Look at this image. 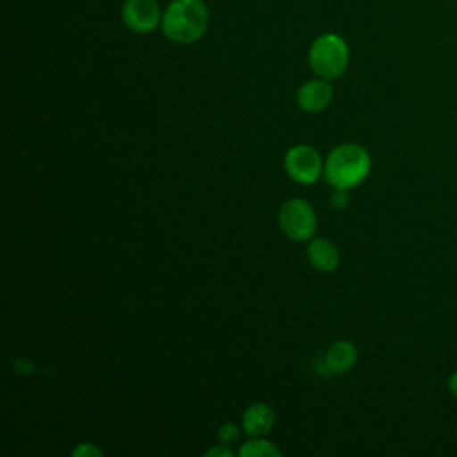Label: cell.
<instances>
[{
    "instance_id": "8",
    "label": "cell",
    "mask_w": 457,
    "mask_h": 457,
    "mask_svg": "<svg viewBox=\"0 0 457 457\" xmlns=\"http://www.w3.org/2000/svg\"><path fill=\"white\" fill-rule=\"evenodd\" d=\"M273 423H275L273 409L262 402L252 403L243 414V430L248 436L261 437L271 430Z\"/></svg>"
},
{
    "instance_id": "13",
    "label": "cell",
    "mask_w": 457,
    "mask_h": 457,
    "mask_svg": "<svg viewBox=\"0 0 457 457\" xmlns=\"http://www.w3.org/2000/svg\"><path fill=\"white\" fill-rule=\"evenodd\" d=\"M71 455L75 457H82V455H87V457H98L102 455V450L98 446H95L93 443H80L73 452Z\"/></svg>"
},
{
    "instance_id": "9",
    "label": "cell",
    "mask_w": 457,
    "mask_h": 457,
    "mask_svg": "<svg viewBox=\"0 0 457 457\" xmlns=\"http://www.w3.org/2000/svg\"><path fill=\"white\" fill-rule=\"evenodd\" d=\"M307 257L320 271H332L339 264V252L336 245L325 237L311 239L307 246Z\"/></svg>"
},
{
    "instance_id": "14",
    "label": "cell",
    "mask_w": 457,
    "mask_h": 457,
    "mask_svg": "<svg viewBox=\"0 0 457 457\" xmlns=\"http://www.w3.org/2000/svg\"><path fill=\"white\" fill-rule=\"evenodd\" d=\"M205 455H207V457H232V455H234V452L228 448V445L220 443L218 446L209 448V450L205 452Z\"/></svg>"
},
{
    "instance_id": "2",
    "label": "cell",
    "mask_w": 457,
    "mask_h": 457,
    "mask_svg": "<svg viewBox=\"0 0 457 457\" xmlns=\"http://www.w3.org/2000/svg\"><path fill=\"white\" fill-rule=\"evenodd\" d=\"M371 159L366 148L355 143L336 146L325 162V179L336 189H350L359 186L370 173Z\"/></svg>"
},
{
    "instance_id": "10",
    "label": "cell",
    "mask_w": 457,
    "mask_h": 457,
    "mask_svg": "<svg viewBox=\"0 0 457 457\" xmlns=\"http://www.w3.org/2000/svg\"><path fill=\"white\" fill-rule=\"evenodd\" d=\"M357 362V348L350 341H336L325 353V368L330 373L350 370Z\"/></svg>"
},
{
    "instance_id": "15",
    "label": "cell",
    "mask_w": 457,
    "mask_h": 457,
    "mask_svg": "<svg viewBox=\"0 0 457 457\" xmlns=\"http://www.w3.org/2000/svg\"><path fill=\"white\" fill-rule=\"evenodd\" d=\"M448 389H450V393L457 398V370L450 375V378H448Z\"/></svg>"
},
{
    "instance_id": "4",
    "label": "cell",
    "mask_w": 457,
    "mask_h": 457,
    "mask_svg": "<svg viewBox=\"0 0 457 457\" xmlns=\"http://www.w3.org/2000/svg\"><path fill=\"white\" fill-rule=\"evenodd\" d=\"M282 232L293 241H307L312 237L318 218L312 205L303 198L287 200L278 212Z\"/></svg>"
},
{
    "instance_id": "3",
    "label": "cell",
    "mask_w": 457,
    "mask_h": 457,
    "mask_svg": "<svg viewBox=\"0 0 457 457\" xmlns=\"http://www.w3.org/2000/svg\"><path fill=\"white\" fill-rule=\"evenodd\" d=\"M309 66L311 70L325 80L337 79L339 75L345 73L348 61H350V52L346 41L334 32H327L318 36L311 46H309Z\"/></svg>"
},
{
    "instance_id": "11",
    "label": "cell",
    "mask_w": 457,
    "mask_h": 457,
    "mask_svg": "<svg viewBox=\"0 0 457 457\" xmlns=\"http://www.w3.org/2000/svg\"><path fill=\"white\" fill-rule=\"evenodd\" d=\"M241 457H280V450H277L266 439H252L239 448Z\"/></svg>"
},
{
    "instance_id": "1",
    "label": "cell",
    "mask_w": 457,
    "mask_h": 457,
    "mask_svg": "<svg viewBox=\"0 0 457 457\" xmlns=\"http://www.w3.org/2000/svg\"><path fill=\"white\" fill-rule=\"evenodd\" d=\"M207 27L209 9L204 0H171L162 11L161 30L173 43H196Z\"/></svg>"
},
{
    "instance_id": "6",
    "label": "cell",
    "mask_w": 457,
    "mask_h": 457,
    "mask_svg": "<svg viewBox=\"0 0 457 457\" xmlns=\"http://www.w3.org/2000/svg\"><path fill=\"white\" fill-rule=\"evenodd\" d=\"M121 21L136 34H148L161 27L162 12L155 0H125L121 4Z\"/></svg>"
},
{
    "instance_id": "7",
    "label": "cell",
    "mask_w": 457,
    "mask_h": 457,
    "mask_svg": "<svg viewBox=\"0 0 457 457\" xmlns=\"http://www.w3.org/2000/svg\"><path fill=\"white\" fill-rule=\"evenodd\" d=\"M332 98V87L325 79L309 80L302 84L296 91L298 105L307 112H320L323 111Z\"/></svg>"
},
{
    "instance_id": "12",
    "label": "cell",
    "mask_w": 457,
    "mask_h": 457,
    "mask_svg": "<svg viewBox=\"0 0 457 457\" xmlns=\"http://www.w3.org/2000/svg\"><path fill=\"white\" fill-rule=\"evenodd\" d=\"M218 439L223 445H232L239 439V428L234 423H225L218 430Z\"/></svg>"
},
{
    "instance_id": "5",
    "label": "cell",
    "mask_w": 457,
    "mask_h": 457,
    "mask_svg": "<svg viewBox=\"0 0 457 457\" xmlns=\"http://www.w3.org/2000/svg\"><path fill=\"white\" fill-rule=\"evenodd\" d=\"M284 168L287 175L300 184H312L321 175V157L309 145H296L287 150L284 157Z\"/></svg>"
}]
</instances>
